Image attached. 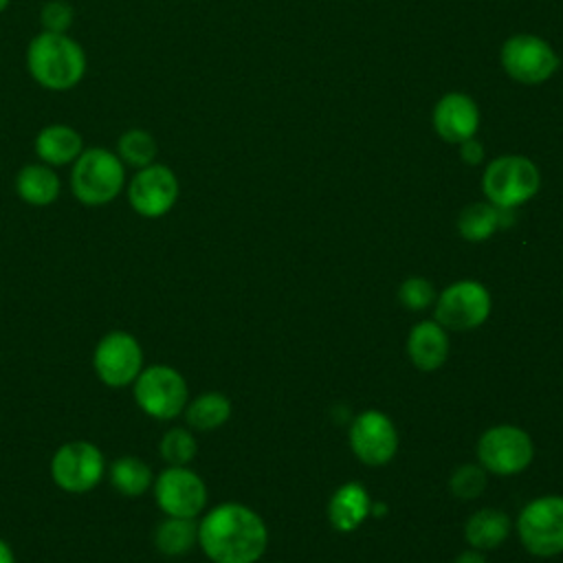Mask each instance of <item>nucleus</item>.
Here are the masks:
<instances>
[{
	"mask_svg": "<svg viewBox=\"0 0 563 563\" xmlns=\"http://www.w3.org/2000/svg\"><path fill=\"white\" fill-rule=\"evenodd\" d=\"M266 539L260 515L235 501L211 508L198 523V543L213 563H255Z\"/></svg>",
	"mask_w": 563,
	"mask_h": 563,
	"instance_id": "f257e3e1",
	"label": "nucleus"
},
{
	"mask_svg": "<svg viewBox=\"0 0 563 563\" xmlns=\"http://www.w3.org/2000/svg\"><path fill=\"white\" fill-rule=\"evenodd\" d=\"M86 53L68 33H37L26 48V70L46 90L64 92L86 75Z\"/></svg>",
	"mask_w": 563,
	"mask_h": 563,
	"instance_id": "f03ea898",
	"label": "nucleus"
},
{
	"mask_svg": "<svg viewBox=\"0 0 563 563\" xmlns=\"http://www.w3.org/2000/svg\"><path fill=\"white\" fill-rule=\"evenodd\" d=\"M125 187V165L106 147L84 150L70 169V189L86 207L112 202Z\"/></svg>",
	"mask_w": 563,
	"mask_h": 563,
	"instance_id": "7ed1b4c3",
	"label": "nucleus"
},
{
	"mask_svg": "<svg viewBox=\"0 0 563 563\" xmlns=\"http://www.w3.org/2000/svg\"><path fill=\"white\" fill-rule=\"evenodd\" d=\"M132 394L136 407L161 422L178 418L189 402L187 380L169 365L143 367L132 383Z\"/></svg>",
	"mask_w": 563,
	"mask_h": 563,
	"instance_id": "20e7f679",
	"label": "nucleus"
},
{
	"mask_svg": "<svg viewBox=\"0 0 563 563\" xmlns=\"http://www.w3.org/2000/svg\"><path fill=\"white\" fill-rule=\"evenodd\" d=\"M539 169L526 156H499L488 163L482 187L490 205L499 209H512L528 202L539 191Z\"/></svg>",
	"mask_w": 563,
	"mask_h": 563,
	"instance_id": "39448f33",
	"label": "nucleus"
},
{
	"mask_svg": "<svg viewBox=\"0 0 563 563\" xmlns=\"http://www.w3.org/2000/svg\"><path fill=\"white\" fill-rule=\"evenodd\" d=\"M106 471L108 468L101 449L88 440L64 442L51 457L53 484L73 495H84L97 488Z\"/></svg>",
	"mask_w": 563,
	"mask_h": 563,
	"instance_id": "423d86ee",
	"label": "nucleus"
},
{
	"mask_svg": "<svg viewBox=\"0 0 563 563\" xmlns=\"http://www.w3.org/2000/svg\"><path fill=\"white\" fill-rule=\"evenodd\" d=\"M92 367L97 378L108 387H128L145 367V356L139 339L125 330L103 334L92 352Z\"/></svg>",
	"mask_w": 563,
	"mask_h": 563,
	"instance_id": "0eeeda50",
	"label": "nucleus"
},
{
	"mask_svg": "<svg viewBox=\"0 0 563 563\" xmlns=\"http://www.w3.org/2000/svg\"><path fill=\"white\" fill-rule=\"evenodd\" d=\"M519 537L530 554L554 556L563 552V497L548 495L530 501L519 515Z\"/></svg>",
	"mask_w": 563,
	"mask_h": 563,
	"instance_id": "6e6552de",
	"label": "nucleus"
},
{
	"mask_svg": "<svg viewBox=\"0 0 563 563\" xmlns=\"http://www.w3.org/2000/svg\"><path fill=\"white\" fill-rule=\"evenodd\" d=\"M504 70L519 84H543L559 68V57L554 48L530 33L510 35L499 53Z\"/></svg>",
	"mask_w": 563,
	"mask_h": 563,
	"instance_id": "1a4fd4ad",
	"label": "nucleus"
},
{
	"mask_svg": "<svg viewBox=\"0 0 563 563\" xmlns=\"http://www.w3.org/2000/svg\"><path fill=\"white\" fill-rule=\"evenodd\" d=\"M156 506L165 517L196 519L207 504V486L198 473L187 466L163 468L152 484Z\"/></svg>",
	"mask_w": 563,
	"mask_h": 563,
	"instance_id": "9d476101",
	"label": "nucleus"
},
{
	"mask_svg": "<svg viewBox=\"0 0 563 563\" xmlns=\"http://www.w3.org/2000/svg\"><path fill=\"white\" fill-rule=\"evenodd\" d=\"M178 191L176 174L163 163H152L130 178L128 202L141 218H163L176 205Z\"/></svg>",
	"mask_w": 563,
	"mask_h": 563,
	"instance_id": "9b49d317",
	"label": "nucleus"
},
{
	"mask_svg": "<svg viewBox=\"0 0 563 563\" xmlns=\"http://www.w3.org/2000/svg\"><path fill=\"white\" fill-rule=\"evenodd\" d=\"M534 449L530 435L512 424L488 429L477 442V457L482 466L497 475H512L532 462Z\"/></svg>",
	"mask_w": 563,
	"mask_h": 563,
	"instance_id": "f8f14e48",
	"label": "nucleus"
},
{
	"mask_svg": "<svg viewBox=\"0 0 563 563\" xmlns=\"http://www.w3.org/2000/svg\"><path fill=\"white\" fill-rule=\"evenodd\" d=\"M490 312L488 290L477 282H457L449 286L435 306V319L449 330H473Z\"/></svg>",
	"mask_w": 563,
	"mask_h": 563,
	"instance_id": "ddd939ff",
	"label": "nucleus"
},
{
	"mask_svg": "<svg viewBox=\"0 0 563 563\" xmlns=\"http://www.w3.org/2000/svg\"><path fill=\"white\" fill-rule=\"evenodd\" d=\"M350 444L361 462L380 466L394 457L398 449V433L385 413L369 409L354 418L350 429Z\"/></svg>",
	"mask_w": 563,
	"mask_h": 563,
	"instance_id": "4468645a",
	"label": "nucleus"
},
{
	"mask_svg": "<svg viewBox=\"0 0 563 563\" xmlns=\"http://www.w3.org/2000/svg\"><path fill=\"white\" fill-rule=\"evenodd\" d=\"M433 128L440 139L449 143H462L475 136L479 128V110L471 97L462 92H449L433 108Z\"/></svg>",
	"mask_w": 563,
	"mask_h": 563,
	"instance_id": "2eb2a0df",
	"label": "nucleus"
},
{
	"mask_svg": "<svg viewBox=\"0 0 563 563\" xmlns=\"http://www.w3.org/2000/svg\"><path fill=\"white\" fill-rule=\"evenodd\" d=\"M33 147L42 163L62 167L77 161V156L84 152V139L75 128L66 123H51L37 132Z\"/></svg>",
	"mask_w": 563,
	"mask_h": 563,
	"instance_id": "dca6fc26",
	"label": "nucleus"
},
{
	"mask_svg": "<svg viewBox=\"0 0 563 563\" xmlns=\"http://www.w3.org/2000/svg\"><path fill=\"white\" fill-rule=\"evenodd\" d=\"M407 352L416 367L431 372L438 369L449 356V336L435 321H420L407 339Z\"/></svg>",
	"mask_w": 563,
	"mask_h": 563,
	"instance_id": "f3484780",
	"label": "nucleus"
},
{
	"mask_svg": "<svg viewBox=\"0 0 563 563\" xmlns=\"http://www.w3.org/2000/svg\"><path fill=\"white\" fill-rule=\"evenodd\" d=\"M62 183L55 167L29 163L15 174V194L31 207H48L59 198Z\"/></svg>",
	"mask_w": 563,
	"mask_h": 563,
	"instance_id": "a211bd4d",
	"label": "nucleus"
},
{
	"mask_svg": "<svg viewBox=\"0 0 563 563\" xmlns=\"http://www.w3.org/2000/svg\"><path fill=\"white\" fill-rule=\"evenodd\" d=\"M369 512V497L365 493V488L356 482H350L345 486H341L328 506V517L332 521V526L341 532H350L356 526L363 523V519Z\"/></svg>",
	"mask_w": 563,
	"mask_h": 563,
	"instance_id": "6ab92c4d",
	"label": "nucleus"
},
{
	"mask_svg": "<svg viewBox=\"0 0 563 563\" xmlns=\"http://www.w3.org/2000/svg\"><path fill=\"white\" fill-rule=\"evenodd\" d=\"M108 479H110V486L119 495L139 497L152 488L154 473H152L150 464L143 462L141 457L123 455V457H117L108 466Z\"/></svg>",
	"mask_w": 563,
	"mask_h": 563,
	"instance_id": "aec40b11",
	"label": "nucleus"
},
{
	"mask_svg": "<svg viewBox=\"0 0 563 563\" xmlns=\"http://www.w3.org/2000/svg\"><path fill=\"white\" fill-rule=\"evenodd\" d=\"M510 532V519L506 512L495 508H484L471 515L464 528L466 541L477 550L497 548Z\"/></svg>",
	"mask_w": 563,
	"mask_h": 563,
	"instance_id": "412c9836",
	"label": "nucleus"
},
{
	"mask_svg": "<svg viewBox=\"0 0 563 563\" xmlns=\"http://www.w3.org/2000/svg\"><path fill=\"white\" fill-rule=\"evenodd\" d=\"M198 543V523L185 517H165L154 528V548L165 556H183Z\"/></svg>",
	"mask_w": 563,
	"mask_h": 563,
	"instance_id": "4be33fe9",
	"label": "nucleus"
},
{
	"mask_svg": "<svg viewBox=\"0 0 563 563\" xmlns=\"http://www.w3.org/2000/svg\"><path fill=\"white\" fill-rule=\"evenodd\" d=\"M185 420L196 431H213L231 416V402L220 391H205L185 407Z\"/></svg>",
	"mask_w": 563,
	"mask_h": 563,
	"instance_id": "5701e85b",
	"label": "nucleus"
},
{
	"mask_svg": "<svg viewBox=\"0 0 563 563\" xmlns=\"http://www.w3.org/2000/svg\"><path fill=\"white\" fill-rule=\"evenodd\" d=\"M156 154H158V143L152 136V132L143 128H130L117 141V156L121 158L123 165H130L134 169L156 163Z\"/></svg>",
	"mask_w": 563,
	"mask_h": 563,
	"instance_id": "b1692460",
	"label": "nucleus"
},
{
	"mask_svg": "<svg viewBox=\"0 0 563 563\" xmlns=\"http://www.w3.org/2000/svg\"><path fill=\"white\" fill-rule=\"evenodd\" d=\"M501 209L488 202H475L468 205L466 209H462L460 220H457V229L460 235L468 242H482L486 238H490L495 233V229L499 227L501 220Z\"/></svg>",
	"mask_w": 563,
	"mask_h": 563,
	"instance_id": "393cba45",
	"label": "nucleus"
},
{
	"mask_svg": "<svg viewBox=\"0 0 563 563\" xmlns=\"http://www.w3.org/2000/svg\"><path fill=\"white\" fill-rule=\"evenodd\" d=\"M158 453L167 466H187L198 453V442L189 429L174 427L163 433Z\"/></svg>",
	"mask_w": 563,
	"mask_h": 563,
	"instance_id": "a878e982",
	"label": "nucleus"
},
{
	"mask_svg": "<svg viewBox=\"0 0 563 563\" xmlns=\"http://www.w3.org/2000/svg\"><path fill=\"white\" fill-rule=\"evenodd\" d=\"M486 488V473L477 464L460 466L451 477V490L460 499H475Z\"/></svg>",
	"mask_w": 563,
	"mask_h": 563,
	"instance_id": "bb28decb",
	"label": "nucleus"
},
{
	"mask_svg": "<svg viewBox=\"0 0 563 563\" xmlns=\"http://www.w3.org/2000/svg\"><path fill=\"white\" fill-rule=\"evenodd\" d=\"M75 20V9L66 0H46L40 11L42 29L48 33H68Z\"/></svg>",
	"mask_w": 563,
	"mask_h": 563,
	"instance_id": "cd10ccee",
	"label": "nucleus"
},
{
	"mask_svg": "<svg viewBox=\"0 0 563 563\" xmlns=\"http://www.w3.org/2000/svg\"><path fill=\"white\" fill-rule=\"evenodd\" d=\"M433 284L422 277H409L398 290V297L407 310H424L433 301Z\"/></svg>",
	"mask_w": 563,
	"mask_h": 563,
	"instance_id": "c85d7f7f",
	"label": "nucleus"
},
{
	"mask_svg": "<svg viewBox=\"0 0 563 563\" xmlns=\"http://www.w3.org/2000/svg\"><path fill=\"white\" fill-rule=\"evenodd\" d=\"M460 154H462V161L468 163V165H477L482 158H484V147L479 141L475 139H466L460 143Z\"/></svg>",
	"mask_w": 563,
	"mask_h": 563,
	"instance_id": "c756f323",
	"label": "nucleus"
},
{
	"mask_svg": "<svg viewBox=\"0 0 563 563\" xmlns=\"http://www.w3.org/2000/svg\"><path fill=\"white\" fill-rule=\"evenodd\" d=\"M0 563H15L13 548H11L9 541H4L2 537H0Z\"/></svg>",
	"mask_w": 563,
	"mask_h": 563,
	"instance_id": "7c9ffc66",
	"label": "nucleus"
},
{
	"mask_svg": "<svg viewBox=\"0 0 563 563\" xmlns=\"http://www.w3.org/2000/svg\"><path fill=\"white\" fill-rule=\"evenodd\" d=\"M455 563H486V561H484V556L479 552H464V554L457 556Z\"/></svg>",
	"mask_w": 563,
	"mask_h": 563,
	"instance_id": "2f4dec72",
	"label": "nucleus"
},
{
	"mask_svg": "<svg viewBox=\"0 0 563 563\" xmlns=\"http://www.w3.org/2000/svg\"><path fill=\"white\" fill-rule=\"evenodd\" d=\"M9 2H11V0H0V13H2V11L9 7Z\"/></svg>",
	"mask_w": 563,
	"mask_h": 563,
	"instance_id": "473e14b6",
	"label": "nucleus"
}]
</instances>
